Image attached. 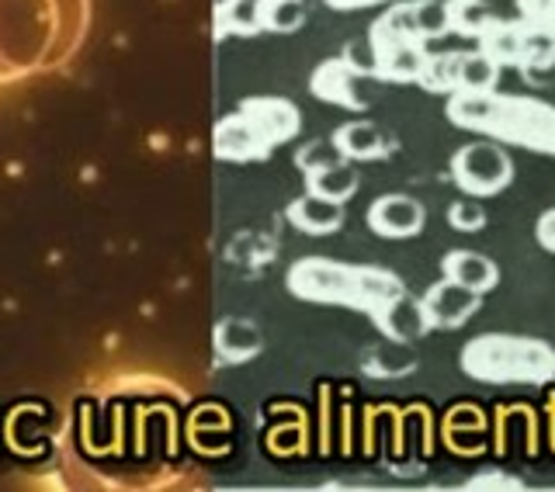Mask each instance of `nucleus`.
Returning <instances> with one entry per match:
<instances>
[{"label": "nucleus", "instance_id": "obj_11", "mask_svg": "<svg viewBox=\"0 0 555 492\" xmlns=\"http://www.w3.org/2000/svg\"><path fill=\"white\" fill-rule=\"evenodd\" d=\"M375 49V77L382 80H421V69L427 63L424 42H389V46H372Z\"/></svg>", "mask_w": 555, "mask_h": 492}, {"label": "nucleus", "instance_id": "obj_21", "mask_svg": "<svg viewBox=\"0 0 555 492\" xmlns=\"http://www.w3.org/2000/svg\"><path fill=\"white\" fill-rule=\"evenodd\" d=\"M364 372L382 375V378L406 375V372H413V354H410V350H403V344H399V340L378 344L372 350H364Z\"/></svg>", "mask_w": 555, "mask_h": 492}, {"label": "nucleus", "instance_id": "obj_3", "mask_svg": "<svg viewBox=\"0 0 555 492\" xmlns=\"http://www.w3.org/2000/svg\"><path fill=\"white\" fill-rule=\"evenodd\" d=\"M451 178L473 198L500 195L514 181V164L500 143H468L451 156Z\"/></svg>", "mask_w": 555, "mask_h": 492}, {"label": "nucleus", "instance_id": "obj_14", "mask_svg": "<svg viewBox=\"0 0 555 492\" xmlns=\"http://www.w3.org/2000/svg\"><path fill=\"white\" fill-rule=\"evenodd\" d=\"M479 49L500 66H517L520 49H525V22L517 25V22H500V17H493L479 35Z\"/></svg>", "mask_w": 555, "mask_h": 492}, {"label": "nucleus", "instance_id": "obj_27", "mask_svg": "<svg viewBox=\"0 0 555 492\" xmlns=\"http://www.w3.org/2000/svg\"><path fill=\"white\" fill-rule=\"evenodd\" d=\"M534 236H538V243H542L548 254H555V208H548V212L538 219Z\"/></svg>", "mask_w": 555, "mask_h": 492}, {"label": "nucleus", "instance_id": "obj_22", "mask_svg": "<svg viewBox=\"0 0 555 492\" xmlns=\"http://www.w3.org/2000/svg\"><path fill=\"white\" fill-rule=\"evenodd\" d=\"M257 4H260V28L271 31H295L309 17L306 0H257Z\"/></svg>", "mask_w": 555, "mask_h": 492}, {"label": "nucleus", "instance_id": "obj_4", "mask_svg": "<svg viewBox=\"0 0 555 492\" xmlns=\"http://www.w3.org/2000/svg\"><path fill=\"white\" fill-rule=\"evenodd\" d=\"M288 285L302 298H312V302L358 306V268H351V263L302 260L299 268H292Z\"/></svg>", "mask_w": 555, "mask_h": 492}, {"label": "nucleus", "instance_id": "obj_1", "mask_svg": "<svg viewBox=\"0 0 555 492\" xmlns=\"http://www.w3.org/2000/svg\"><path fill=\"white\" fill-rule=\"evenodd\" d=\"M448 118L462 129H476L493 139H507L528 150L555 156V108L542 101L493 94H451Z\"/></svg>", "mask_w": 555, "mask_h": 492}, {"label": "nucleus", "instance_id": "obj_26", "mask_svg": "<svg viewBox=\"0 0 555 492\" xmlns=\"http://www.w3.org/2000/svg\"><path fill=\"white\" fill-rule=\"evenodd\" d=\"M520 14L528 25L555 31V0H520Z\"/></svg>", "mask_w": 555, "mask_h": 492}, {"label": "nucleus", "instance_id": "obj_7", "mask_svg": "<svg viewBox=\"0 0 555 492\" xmlns=\"http://www.w3.org/2000/svg\"><path fill=\"white\" fill-rule=\"evenodd\" d=\"M424 205L410 198V195H382L372 208H369V225L378 236L389 239H406L424 230Z\"/></svg>", "mask_w": 555, "mask_h": 492}, {"label": "nucleus", "instance_id": "obj_15", "mask_svg": "<svg viewBox=\"0 0 555 492\" xmlns=\"http://www.w3.org/2000/svg\"><path fill=\"white\" fill-rule=\"evenodd\" d=\"M500 63L486 56L482 49L462 52L459 60V94H493L500 83Z\"/></svg>", "mask_w": 555, "mask_h": 492}, {"label": "nucleus", "instance_id": "obj_6", "mask_svg": "<svg viewBox=\"0 0 555 492\" xmlns=\"http://www.w3.org/2000/svg\"><path fill=\"white\" fill-rule=\"evenodd\" d=\"M358 80H361L358 69L344 56H337V60H326V63H320L317 69H312L309 87H312V94H317L320 101L340 104V108H351V112H364V108H369V101L361 98Z\"/></svg>", "mask_w": 555, "mask_h": 492}, {"label": "nucleus", "instance_id": "obj_20", "mask_svg": "<svg viewBox=\"0 0 555 492\" xmlns=\"http://www.w3.org/2000/svg\"><path fill=\"white\" fill-rule=\"evenodd\" d=\"M493 11L486 0H448V25L465 39H479L482 28L493 22Z\"/></svg>", "mask_w": 555, "mask_h": 492}, {"label": "nucleus", "instance_id": "obj_12", "mask_svg": "<svg viewBox=\"0 0 555 492\" xmlns=\"http://www.w3.org/2000/svg\"><path fill=\"white\" fill-rule=\"evenodd\" d=\"M441 268H444V277L459 281V285L473 288L479 295L493 292L496 281H500V268H496V263L486 257V254H476V250H451L444 257Z\"/></svg>", "mask_w": 555, "mask_h": 492}, {"label": "nucleus", "instance_id": "obj_17", "mask_svg": "<svg viewBox=\"0 0 555 492\" xmlns=\"http://www.w3.org/2000/svg\"><path fill=\"white\" fill-rule=\"evenodd\" d=\"M219 150L230 153V156H243V160H250V156H264L271 150V143L250 126L247 118L236 115L230 121H222V129H219Z\"/></svg>", "mask_w": 555, "mask_h": 492}, {"label": "nucleus", "instance_id": "obj_5", "mask_svg": "<svg viewBox=\"0 0 555 492\" xmlns=\"http://www.w3.org/2000/svg\"><path fill=\"white\" fill-rule=\"evenodd\" d=\"M421 302H424V312L430 320V329H455L465 320H473V312L479 309L482 295L459 285V281L444 277L421 298Z\"/></svg>", "mask_w": 555, "mask_h": 492}, {"label": "nucleus", "instance_id": "obj_9", "mask_svg": "<svg viewBox=\"0 0 555 492\" xmlns=\"http://www.w3.org/2000/svg\"><path fill=\"white\" fill-rule=\"evenodd\" d=\"M243 118L268 139V143H285L295 132H299V108L292 101L282 98H254L243 104Z\"/></svg>", "mask_w": 555, "mask_h": 492}, {"label": "nucleus", "instance_id": "obj_18", "mask_svg": "<svg viewBox=\"0 0 555 492\" xmlns=\"http://www.w3.org/2000/svg\"><path fill=\"white\" fill-rule=\"evenodd\" d=\"M306 181H309L312 195L330 198V202H347L358 191V170L347 167V160H340V164H330L323 170L306 173Z\"/></svg>", "mask_w": 555, "mask_h": 492}, {"label": "nucleus", "instance_id": "obj_13", "mask_svg": "<svg viewBox=\"0 0 555 492\" xmlns=\"http://www.w3.org/2000/svg\"><path fill=\"white\" fill-rule=\"evenodd\" d=\"M288 216L302 233L323 236V233H334L337 225L344 222V202H330V198H320V195H312V191H309L306 198H299L288 208Z\"/></svg>", "mask_w": 555, "mask_h": 492}, {"label": "nucleus", "instance_id": "obj_25", "mask_svg": "<svg viewBox=\"0 0 555 492\" xmlns=\"http://www.w3.org/2000/svg\"><path fill=\"white\" fill-rule=\"evenodd\" d=\"M448 222L455 225L459 233H479L486 225V208L468 195V198H459L455 205L448 208Z\"/></svg>", "mask_w": 555, "mask_h": 492}, {"label": "nucleus", "instance_id": "obj_10", "mask_svg": "<svg viewBox=\"0 0 555 492\" xmlns=\"http://www.w3.org/2000/svg\"><path fill=\"white\" fill-rule=\"evenodd\" d=\"M334 143L347 160H378L396 150V139L375 121H347L334 132Z\"/></svg>", "mask_w": 555, "mask_h": 492}, {"label": "nucleus", "instance_id": "obj_28", "mask_svg": "<svg viewBox=\"0 0 555 492\" xmlns=\"http://www.w3.org/2000/svg\"><path fill=\"white\" fill-rule=\"evenodd\" d=\"M334 11H358V8H372V4H382V0H326Z\"/></svg>", "mask_w": 555, "mask_h": 492}, {"label": "nucleus", "instance_id": "obj_16", "mask_svg": "<svg viewBox=\"0 0 555 492\" xmlns=\"http://www.w3.org/2000/svg\"><path fill=\"white\" fill-rule=\"evenodd\" d=\"M372 46H389V42H424L421 31H416V14H413V0L410 4H392L386 14L378 17L369 31Z\"/></svg>", "mask_w": 555, "mask_h": 492}, {"label": "nucleus", "instance_id": "obj_19", "mask_svg": "<svg viewBox=\"0 0 555 492\" xmlns=\"http://www.w3.org/2000/svg\"><path fill=\"white\" fill-rule=\"evenodd\" d=\"M459 60L462 52H438V56L427 52V63L416 83H424L434 94H459Z\"/></svg>", "mask_w": 555, "mask_h": 492}, {"label": "nucleus", "instance_id": "obj_8", "mask_svg": "<svg viewBox=\"0 0 555 492\" xmlns=\"http://www.w3.org/2000/svg\"><path fill=\"white\" fill-rule=\"evenodd\" d=\"M372 320L382 333H386V340H399V344H410L416 337H424V333H430V320L424 312V302L406 295V292H399L396 298H389L386 306H378L372 312Z\"/></svg>", "mask_w": 555, "mask_h": 492}, {"label": "nucleus", "instance_id": "obj_23", "mask_svg": "<svg viewBox=\"0 0 555 492\" xmlns=\"http://www.w3.org/2000/svg\"><path fill=\"white\" fill-rule=\"evenodd\" d=\"M413 14H416V31L421 39H441L451 31L448 25V0H413Z\"/></svg>", "mask_w": 555, "mask_h": 492}, {"label": "nucleus", "instance_id": "obj_24", "mask_svg": "<svg viewBox=\"0 0 555 492\" xmlns=\"http://www.w3.org/2000/svg\"><path fill=\"white\" fill-rule=\"evenodd\" d=\"M295 160H299V167L306 173H312V170H323L330 164H340V160H347V156L337 150L334 139H312V143H306L299 153H295Z\"/></svg>", "mask_w": 555, "mask_h": 492}, {"label": "nucleus", "instance_id": "obj_2", "mask_svg": "<svg viewBox=\"0 0 555 492\" xmlns=\"http://www.w3.org/2000/svg\"><path fill=\"white\" fill-rule=\"evenodd\" d=\"M462 367L482 381H548L555 375V350L531 337H479L462 350Z\"/></svg>", "mask_w": 555, "mask_h": 492}]
</instances>
